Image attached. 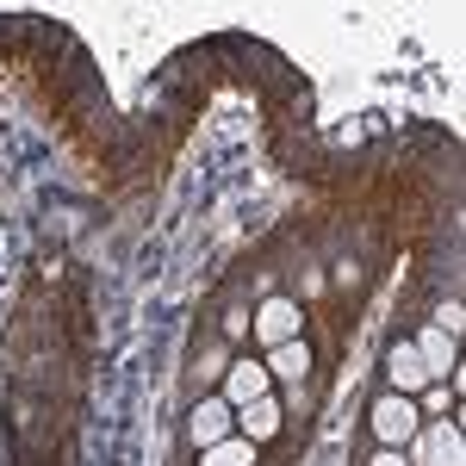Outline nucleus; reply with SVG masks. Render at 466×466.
I'll return each instance as SVG.
<instances>
[{
    "label": "nucleus",
    "mask_w": 466,
    "mask_h": 466,
    "mask_svg": "<svg viewBox=\"0 0 466 466\" xmlns=\"http://www.w3.org/2000/svg\"><path fill=\"white\" fill-rule=\"evenodd\" d=\"M373 466H410V461H404V448H386V454H380Z\"/></svg>",
    "instance_id": "f8f14e48"
},
{
    "label": "nucleus",
    "mask_w": 466,
    "mask_h": 466,
    "mask_svg": "<svg viewBox=\"0 0 466 466\" xmlns=\"http://www.w3.org/2000/svg\"><path fill=\"white\" fill-rule=\"evenodd\" d=\"M417 417H423V410H417L404 392H392V398H380V404H373V435H380L386 448H404V441L417 435Z\"/></svg>",
    "instance_id": "f257e3e1"
},
{
    "label": "nucleus",
    "mask_w": 466,
    "mask_h": 466,
    "mask_svg": "<svg viewBox=\"0 0 466 466\" xmlns=\"http://www.w3.org/2000/svg\"><path fill=\"white\" fill-rule=\"evenodd\" d=\"M386 373H392V386H398V392H417V386H430V367H423V355H417L410 342H398V349H392Z\"/></svg>",
    "instance_id": "0eeeda50"
},
{
    "label": "nucleus",
    "mask_w": 466,
    "mask_h": 466,
    "mask_svg": "<svg viewBox=\"0 0 466 466\" xmlns=\"http://www.w3.org/2000/svg\"><path fill=\"white\" fill-rule=\"evenodd\" d=\"M305 367H311V349L305 342H280V349H268V380H305Z\"/></svg>",
    "instance_id": "6e6552de"
},
{
    "label": "nucleus",
    "mask_w": 466,
    "mask_h": 466,
    "mask_svg": "<svg viewBox=\"0 0 466 466\" xmlns=\"http://www.w3.org/2000/svg\"><path fill=\"white\" fill-rule=\"evenodd\" d=\"M461 323H466V311L454 305V299H448V305L435 311V329H441V336H461Z\"/></svg>",
    "instance_id": "9b49d317"
},
{
    "label": "nucleus",
    "mask_w": 466,
    "mask_h": 466,
    "mask_svg": "<svg viewBox=\"0 0 466 466\" xmlns=\"http://www.w3.org/2000/svg\"><path fill=\"white\" fill-rule=\"evenodd\" d=\"M268 367H255V360H237V367H224V404L230 410H243V404H255V398H268Z\"/></svg>",
    "instance_id": "7ed1b4c3"
},
{
    "label": "nucleus",
    "mask_w": 466,
    "mask_h": 466,
    "mask_svg": "<svg viewBox=\"0 0 466 466\" xmlns=\"http://www.w3.org/2000/svg\"><path fill=\"white\" fill-rule=\"evenodd\" d=\"M410 349H417V355H423V367H430V380H448V373H454V336H441V329H423V336H417V342H410Z\"/></svg>",
    "instance_id": "423d86ee"
},
{
    "label": "nucleus",
    "mask_w": 466,
    "mask_h": 466,
    "mask_svg": "<svg viewBox=\"0 0 466 466\" xmlns=\"http://www.w3.org/2000/svg\"><path fill=\"white\" fill-rule=\"evenodd\" d=\"M199 466H255V441H243V435H224V441H212V448L199 454Z\"/></svg>",
    "instance_id": "9d476101"
},
{
    "label": "nucleus",
    "mask_w": 466,
    "mask_h": 466,
    "mask_svg": "<svg viewBox=\"0 0 466 466\" xmlns=\"http://www.w3.org/2000/svg\"><path fill=\"white\" fill-rule=\"evenodd\" d=\"M230 423H237V410H230L224 398H199L187 430H193V441H199V448H212V441H224V435H230Z\"/></svg>",
    "instance_id": "20e7f679"
},
{
    "label": "nucleus",
    "mask_w": 466,
    "mask_h": 466,
    "mask_svg": "<svg viewBox=\"0 0 466 466\" xmlns=\"http://www.w3.org/2000/svg\"><path fill=\"white\" fill-rule=\"evenodd\" d=\"M423 466H466V441H461L454 423H435L430 430V461Z\"/></svg>",
    "instance_id": "1a4fd4ad"
},
{
    "label": "nucleus",
    "mask_w": 466,
    "mask_h": 466,
    "mask_svg": "<svg viewBox=\"0 0 466 466\" xmlns=\"http://www.w3.org/2000/svg\"><path fill=\"white\" fill-rule=\"evenodd\" d=\"M237 423H243V441H255V448L274 441V435H280V398L268 392V398H255V404H243Z\"/></svg>",
    "instance_id": "39448f33"
},
{
    "label": "nucleus",
    "mask_w": 466,
    "mask_h": 466,
    "mask_svg": "<svg viewBox=\"0 0 466 466\" xmlns=\"http://www.w3.org/2000/svg\"><path fill=\"white\" fill-rule=\"evenodd\" d=\"M249 329L268 342V349H280V342H299V305L292 299H268L261 311L249 318Z\"/></svg>",
    "instance_id": "f03ea898"
}]
</instances>
